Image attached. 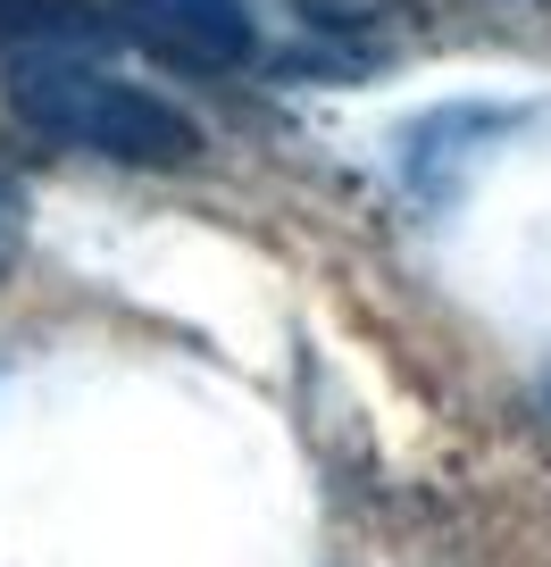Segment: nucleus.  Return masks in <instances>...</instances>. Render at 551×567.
I'll list each match as a JSON object with an SVG mask.
<instances>
[{
  "label": "nucleus",
  "mask_w": 551,
  "mask_h": 567,
  "mask_svg": "<svg viewBox=\"0 0 551 567\" xmlns=\"http://www.w3.org/2000/svg\"><path fill=\"white\" fill-rule=\"evenodd\" d=\"M9 101L51 142H75V151H101V159H125V167H184L201 151L184 109H167L143 84L101 75L92 51H18L9 59Z\"/></svg>",
  "instance_id": "obj_1"
},
{
  "label": "nucleus",
  "mask_w": 551,
  "mask_h": 567,
  "mask_svg": "<svg viewBox=\"0 0 551 567\" xmlns=\"http://www.w3.org/2000/svg\"><path fill=\"white\" fill-rule=\"evenodd\" d=\"M125 42H143L151 59L193 75H226L251 59V9L243 0H118L109 9Z\"/></svg>",
  "instance_id": "obj_2"
},
{
  "label": "nucleus",
  "mask_w": 551,
  "mask_h": 567,
  "mask_svg": "<svg viewBox=\"0 0 551 567\" xmlns=\"http://www.w3.org/2000/svg\"><path fill=\"white\" fill-rule=\"evenodd\" d=\"M302 18H318V25H368V18H385L392 0H293Z\"/></svg>",
  "instance_id": "obj_3"
},
{
  "label": "nucleus",
  "mask_w": 551,
  "mask_h": 567,
  "mask_svg": "<svg viewBox=\"0 0 551 567\" xmlns=\"http://www.w3.org/2000/svg\"><path fill=\"white\" fill-rule=\"evenodd\" d=\"M25 250V200L0 184V276H9V259Z\"/></svg>",
  "instance_id": "obj_4"
}]
</instances>
